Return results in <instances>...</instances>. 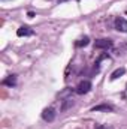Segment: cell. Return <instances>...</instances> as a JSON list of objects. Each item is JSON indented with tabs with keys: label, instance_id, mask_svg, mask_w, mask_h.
Masks as SVG:
<instances>
[{
	"label": "cell",
	"instance_id": "obj_1",
	"mask_svg": "<svg viewBox=\"0 0 127 129\" xmlns=\"http://www.w3.org/2000/svg\"><path fill=\"white\" fill-rule=\"evenodd\" d=\"M91 90V81H88V80H82L78 86H76V89H75V92L78 93V95H85V93H88Z\"/></svg>",
	"mask_w": 127,
	"mask_h": 129
},
{
	"label": "cell",
	"instance_id": "obj_2",
	"mask_svg": "<svg viewBox=\"0 0 127 129\" xmlns=\"http://www.w3.org/2000/svg\"><path fill=\"white\" fill-rule=\"evenodd\" d=\"M112 45H114V42H112L111 39H108V38L97 39V41L94 42L96 50H109V48H112Z\"/></svg>",
	"mask_w": 127,
	"mask_h": 129
},
{
	"label": "cell",
	"instance_id": "obj_3",
	"mask_svg": "<svg viewBox=\"0 0 127 129\" xmlns=\"http://www.w3.org/2000/svg\"><path fill=\"white\" fill-rule=\"evenodd\" d=\"M55 116H57V113H55L54 107H48V108H45V110L42 111V119H43L45 122H48V123L54 122V120H55Z\"/></svg>",
	"mask_w": 127,
	"mask_h": 129
},
{
	"label": "cell",
	"instance_id": "obj_4",
	"mask_svg": "<svg viewBox=\"0 0 127 129\" xmlns=\"http://www.w3.org/2000/svg\"><path fill=\"white\" fill-rule=\"evenodd\" d=\"M114 26L118 32H123V33H127V20L123 18V17H117L115 21H114Z\"/></svg>",
	"mask_w": 127,
	"mask_h": 129
},
{
	"label": "cell",
	"instance_id": "obj_5",
	"mask_svg": "<svg viewBox=\"0 0 127 129\" xmlns=\"http://www.w3.org/2000/svg\"><path fill=\"white\" fill-rule=\"evenodd\" d=\"M73 104H75V99H73L72 95H69V96H63L61 98V107H60V110H61V111H66V110H69Z\"/></svg>",
	"mask_w": 127,
	"mask_h": 129
},
{
	"label": "cell",
	"instance_id": "obj_6",
	"mask_svg": "<svg viewBox=\"0 0 127 129\" xmlns=\"http://www.w3.org/2000/svg\"><path fill=\"white\" fill-rule=\"evenodd\" d=\"M33 29H30L29 26H21L18 30H17V36L20 38H27V36H33Z\"/></svg>",
	"mask_w": 127,
	"mask_h": 129
},
{
	"label": "cell",
	"instance_id": "obj_7",
	"mask_svg": "<svg viewBox=\"0 0 127 129\" xmlns=\"http://www.w3.org/2000/svg\"><path fill=\"white\" fill-rule=\"evenodd\" d=\"M3 86H8V87H14L17 84V75H8L3 81H2Z\"/></svg>",
	"mask_w": 127,
	"mask_h": 129
},
{
	"label": "cell",
	"instance_id": "obj_8",
	"mask_svg": "<svg viewBox=\"0 0 127 129\" xmlns=\"http://www.w3.org/2000/svg\"><path fill=\"white\" fill-rule=\"evenodd\" d=\"M126 74V69L124 68H118V69H115L112 74H111V81H115V80H118L121 75H124Z\"/></svg>",
	"mask_w": 127,
	"mask_h": 129
},
{
	"label": "cell",
	"instance_id": "obj_9",
	"mask_svg": "<svg viewBox=\"0 0 127 129\" xmlns=\"http://www.w3.org/2000/svg\"><path fill=\"white\" fill-rule=\"evenodd\" d=\"M91 111H93V113H97V111H105V113H108V111H114V108H112L111 105H108V104H103V105H97V107H94Z\"/></svg>",
	"mask_w": 127,
	"mask_h": 129
},
{
	"label": "cell",
	"instance_id": "obj_10",
	"mask_svg": "<svg viewBox=\"0 0 127 129\" xmlns=\"http://www.w3.org/2000/svg\"><path fill=\"white\" fill-rule=\"evenodd\" d=\"M88 44H90V38L88 36H84V38H81V39H78L75 42V47L76 48H81V47H87Z\"/></svg>",
	"mask_w": 127,
	"mask_h": 129
},
{
	"label": "cell",
	"instance_id": "obj_11",
	"mask_svg": "<svg viewBox=\"0 0 127 129\" xmlns=\"http://www.w3.org/2000/svg\"><path fill=\"white\" fill-rule=\"evenodd\" d=\"M96 129H114V128L106 126V125H97V126H96Z\"/></svg>",
	"mask_w": 127,
	"mask_h": 129
},
{
	"label": "cell",
	"instance_id": "obj_12",
	"mask_svg": "<svg viewBox=\"0 0 127 129\" xmlns=\"http://www.w3.org/2000/svg\"><path fill=\"white\" fill-rule=\"evenodd\" d=\"M27 15H29V17H30V18H33V17H34V12H29V14H27Z\"/></svg>",
	"mask_w": 127,
	"mask_h": 129
},
{
	"label": "cell",
	"instance_id": "obj_13",
	"mask_svg": "<svg viewBox=\"0 0 127 129\" xmlns=\"http://www.w3.org/2000/svg\"><path fill=\"white\" fill-rule=\"evenodd\" d=\"M3 2H5V0H3Z\"/></svg>",
	"mask_w": 127,
	"mask_h": 129
}]
</instances>
